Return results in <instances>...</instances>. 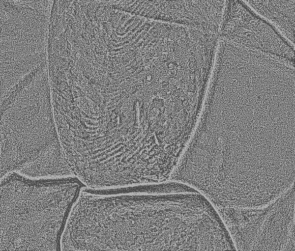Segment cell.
Returning a JSON list of instances; mask_svg holds the SVG:
<instances>
[{
  "mask_svg": "<svg viewBox=\"0 0 295 251\" xmlns=\"http://www.w3.org/2000/svg\"><path fill=\"white\" fill-rule=\"evenodd\" d=\"M92 250H200L205 209L196 192L97 194L91 199Z\"/></svg>",
  "mask_w": 295,
  "mask_h": 251,
  "instance_id": "cell-1",
  "label": "cell"
},
{
  "mask_svg": "<svg viewBox=\"0 0 295 251\" xmlns=\"http://www.w3.org/2000/svg\"><path fill=\"white\" fill-rule=\"evenodd\" d=\"M255 12L275 26L293 44L295 0H243Z\"/></svg>",
  "mask_w": 295,
  "mask_h": 251,
  "instance_id": "cell-2",
  "label": "cell"
},
{
  "mask_svg": "<svg viewBox=\"0 0 295 251\" xmlns=\"http://www.w3.org/2000/svg\"><path fill=\"white\" fill-rule=\"evenodd\" d=\"M174 0H120L119 10L147 19L164 21L169 15Z\"/></svg>",
  "mask_w": 295,
  "mask_h": 251,
  "instance_id": "cell-3",
  "label": "cell"
},
{
  "mask_svg": "<svg viewBox=\"0 0 295 251\" xmlns=\"http://www.w3.org/2000/svg\"><path fill=\"white\" fill-rule=\"evenodd\" d=\"M21 2L48 7L49 4L53 0H17Z\"/></svg>",
  "mask_w": 295,
  "mask_h": 251,
  "instance_id": "cell-4",
  "label": "cell"
}]
</instances>
